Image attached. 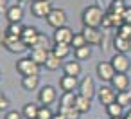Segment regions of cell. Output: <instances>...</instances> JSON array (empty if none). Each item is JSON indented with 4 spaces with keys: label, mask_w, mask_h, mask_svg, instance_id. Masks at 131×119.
<instances>
[{
    "label": "cell",
    "mask_w": 131,
    "mask_h": 119,
    "mask_svg": "<svg viewBox=\"0 0 131 119\" xmlns=\"http://www.w3.org/2000/svg\"><path fill=\"white\" fill-rule=\"evenodd\" d=\"M104 15H106V13H104L99 6L92 4V6H88V7L83 9V15H81L83 25H84V27H101L102 22H104Z\"/></svg>",
    "instance_id": "6da1fadb"
},
{
    "label": "cell",
    "mask_w": 131,
    "mask_h": 119,
    "mask_svg": "<svg viewBox=\"0 0 131 119\" xmlns=\"http://www.w3.org/2000/svg\"><path fill=\"white\" fill-rule=\"evenodd\" d=\"M0 43L13 54H22V52L29 51V47L24 43V40L20 36H13V34H7V33L0 34Z\"/></svg>",
    "instance_id": "7a4b0ae2"
},
{
    "label": "cell",
    "mask_w": 131,
    "mask_h": 119,
    "mask_svg": "<svg viewBox=\"0 0 131 119\" xmlns=\"http://www.w3.org/2000/svg\"><path fill=\"white\" fill-rule=\"evenodd\" d=\"M40 67L31 56L29 58H20L16 61V72L24 78V76H38L40 74Z\"/></svg>",
    "instance_id": "3957f363"
},
{
    "label": "cell",
    "mask_w": 131,
    "mask_h": 119,
    "mask_svg": "<svg viewBox=\"0 0 131 119\" xmlns=\"http://www.w3.org/2000/svg\"><path fill=\"white\" fill-rule=\"evenodd\" d=\"M52 9V0H32L31 2V15L34 18H47Z\"/></svg>",
    "instance_id": "277c9868"
},
{
    "label": "cell",
    "mask_w": 131,
    "mask_h": 119,
    "mask_svg": "<svg viewBox=\"0 0 131 119\" xmlns=\"http://www.w3.org/2000/svg\"><path fill=\"white\" fill-rule=\"evenodd\" d=\"M47 24L52 27V29H59V27H63V25H67V13L63 11V9H59V7H54L49 15H47Z\"/></svg>",
    "instance_id": "5b68a950"
},
{
    "label": "cell",
    "mask_w": 131,
    "mask_h": 119,
    "mask_svg": "<svg viewBox=\"0 0 131 119\" xmlns=\"http://www.w3.org/2000/svg\"><path fill=\"white\" fill-rule=\"evenodd\" d=\"M74 34H75V33H74L68 25H63V27H59V29H54L52 40H54V43H67V45H70Z\"/></svg>",
    "instance_id": "8992f818"
},
{
    "label": "cell",
    "mask_w": 131,
    "mask_h": 119,
    "mask_svg": "<svg viewBox=\"0 0 131 119\" xmlns=\"http://www.w3.org/2000/svg\"><path fill=\"white\" fill-rule=\"evenodd\" d=\"M95 72H97V76H99L101 81H111L113 76L117 74L115 69H113V65H111V61H99L97 67H95Z\"/></svg>",
    "instance_id": "52a82bcc"
},
{
    "label": "cell",
    "mask_w": 131,
    "mask_h": 119,
    "mask_svg": "<svg viewBox=\"0 0 131 119\" xmlns=\"http://www.w3.org/2000/svg\"><path fill=\"white\" fill-rule=\"evenodd\" d=\"M97 97H99V103L102 106H108V105L117 101V90L113 87H101L97 92Z\"/></svg>",
    "instance_id": "ba28073f"
},
{
    "label": "cell",
    "mask_w": 131,
    "mask_h": 119,
    "mask_svg": "<svg viewBox=\"0 0 131 119\" xmlns=\"http://www.w3.org/2000/svg\"><path fill=\"white\" fill-rule=\"evenodd\" d=\"M38 101L45 106H50L54 101H56V88L52 85H45L41 87V90L38 92Z\"/></svg>",
    "instance_id": "9c48e42d"
},
{
    "label": "cell",
    "mask_w": 131,
    "mask_h": 119,
    "mask_svg": "<svg viewBox=\"0 0 131 119\" xmlns=\"http://www.w3.org/2000/svg\"><path fill=\"white\" fill-rule=\"evenodd\" d=\"M77 94L84 96V97H93L95 94V85H93V79L90 76H84L81 81H79V87H77Z\"/></svg>",
    "instance_id": "30bf717a"
},
{
    "label": "cell",
    "mask_w": 131,
    "mask_h": 119,
    "mask_svg": "<svg viewBox=\"0 0 131 119\" xmlns=\"http://www.w3.org/2000/svg\"><path fill=\"white\" fill-rule=\"evenodd\" d=\"M81 33L84 34L88 45H99L101 40H102V34H101V29L99 27H84Z\"/></svg>",
    "instance_id": "8fae6325"
},
{
    "label": "cell",
    "mask_w": 131,
    "mask_h": 119,
    "mask_svg": "<svg viewBox=\"0 0 131 119\" xmlns=\"http://www.w3.org/2000/svg\"><path fill=\"white\" fill-rule=\"evenodd\" d=\"M38 36H40V31L36 29V27H32V25H25L24 27V33H22V40H24V43L31 49L34 43H36V40H38Z\"/></svg>",
    "instance_id": "7c38bea8"
},
{
    "label": "cell",
    "mask_w": 131,
    "mask_h": 119,
    "mask_svg": "<svg viewBox=\"0 0 131 119\" xmlns=\"http://www.w3.org/2000/svg\"><path fill=\"white\" fill-rule=\"evenodd\" d=\"M111 65H113V69H115V72H127V69H129V58L126 56V54H120V52H117L113 58H111Z\"/></svg>",
    "instance_id": "4fadbf2b"
},
{
    "label": "cell",
    "mask_w": 131,
    "mask_h": 119,
    "mask_svg": "<svg viewBox=\"0 0 131 119\" xmlns=\"http://www.w3.org/2000/svg\"><path fill=\"white\" fill-rule=\"evenodd\" d=\"M122 24H124L122 15H115V13H110V11L104 15V22H102L104 29H118Z\"/></svg>",
    "instance_id": "5bb4252c"
},
{
    "label": "cell",
    "mask_w": 131,
    "mask_h": 119,
    "mask_svg": "<svg viewBox=\"0 0 131 119\" xmlns=\"http://www.w3.org/2000/svg\"><path fill=\"white\" fill-rule=\"evenodd\" d=\"M49 54H50V51H49V49H43V47H31V49H29V56H31L38 65H45Z\"/></svg>",
    "instance_id": "9a60e30c"
},
{
    "label": "cell",
    "mask_w": 131,
    "mask_h": 119,
    "mask_svg": "<svg viewBox=\"0 0 131 119\" xmlns=\"http://www.w3.org/2000/svg\"><path fill=\"white\" fill-rule=\"evenodd\" d=\"M59 87H61L63 92H75L77 87H79L77 76H68V74H65V76L59 79Z\"/></svg>",
    "instance_id": "2e32d148"
},
{
    "label": "cell",
    "mask_w": 131,
    "mask_h": 119,
    "mask_svg": "<svg viewBox=\"0 0 131 119\" xmlns=\"http://www.w3.org/2000/svg\"><path fill=\"white\" fill-rule=\"evenodd\" d=\"M6 18H7V22H22L24 20V7L20 4L9 6L6 11Z\"/></svg>",
    "instance_id": "e0dca14e"
},
{
    "label": "cell",
    "mask_w": 131,
    "mask_h": 119,
    "mask_svg": "<svg viewBox=\"0 0 131 119\" xmlns=\"http://www.w3.org/2000/svg\"><path fill=\"white\" fill-rule=\"evenodd\" d=\"M110 83H111V87H113L117 92H118V90H126V88L129 87V78H127L126 72H117Z\"/></svg>",
    "instance_id": "ac0fdd59"
},
{
    "label": "cell",
    "mask_w": 131,
    "mask_h": 119,
    "mask_svg": "<svg viewBox=\"0 0 131 119\" xmlns=\"http://www.w3.org/2000/svg\"><path fill=\"white\" fill-rule=\"evenodd\" d=\"M113 47H115L117 52H120V54H127V52L131 51V40L122 38V36L117 34V36L113 38Z\"/></svg>",
    "instance_id": "d6986e66"
},
{
    "label": "cell",
    "mask_w": 131,
    "mask_h": 119,
    "mask_svg": "<svg viewBox=\"0 0 131 119\" xmlns=\"http://www.w3.org/2000/svg\"><path fill=\"white\" fill-rule=\"evenodd\" d=\"M63 72L68 76H79L81 74V63L79 60H70L67 63H63Z\"/></svg>",
    "instance_id": "ffe728a7"
},
{
    "label": "cell",
    "mask_w": 131,
    "mask_h": 119,
    "mask_svg": "<svg viewBox=\"0 0 131 119\" xmlns=\"http://www.w3.org/2000/svg\"><path fill=\"white\" fill-rule=\"evenodd\" d=\"M38 112H40V105H36V103H25L22 108V114L25 119H36Z\"/></svg>",
    "instance_id": "44dd1931"
},
{
    "label": "cell",
    "mask_w": 131,
    "mask_h": 119,
    "mask_svg": "<svg viewBox=\"0 0 131 119\" xmlns=\"http://www.w3.org/2000/svg\"><path fill=\"white\" fill-rule=\"evenodd\" d=\"M70 51H72V45H67V43H54L52 45V49H50V52H54L58 58H67L68 54H70Z\"/></svg>",
    "instance_id": "7402d4cb"
},
{
    "label": "cell",
    "mask_w": 131,
    "mask_h": 119,
    "mask_svg": "<svg viewBox=\"0 0 131 119\" xmlns=\"http://www.w3.org/2000/svg\"><path fill=\"white\" fill-rule=\"evenodd\" d=\"M38 85H40V76H24L22 78V87L25 88V90H36L38 88Z\"/></svg>",
    "instance_id": "603a6c76"
},
{
    "label": "cell",
    "mask_w": 131,
    "mask_h": 119,
    "mask_svg": "<svg viewBox=\"0 0 131 119\" xmlns=\"http://www.w3.org/2000/svg\"><path fill=\"white\" fill-rule=\"evenodd\" d=\"M92 99L90 97H84V96H81V94H77V99H75V108L81 112V114H86L90 108H92V103H90Z\"/></svg>",
    "instance_id": "cb8c5ba5"
},
{
    "label": "cell",
    "mask_w": 131,
    "mask_h": 119,
    "mask_svg": "<svg viewBox=\"0 0 131 119\" xmlns=\"http://www.w3.org/2000/svg\"><path fill=\"white\" fill-rule=\"evenodd\" d=\"M58 114H61L65 119H79V115H81V112L75 106H61V105H59Z\"/></svg>",
    "instance_id": "d4e9b609"
},
{
    "label": "cell",
    "mask_w": 131,
    "mask_h": 119,
    "mask_svg": "<svg viewBox=\"0 0 131 119\" xmlns=\"http://www.w3.org/2000/svg\"><path fill=\"white\" fill-rule=\"evenodd\" d=\"M61 65H63V60H61V58H58V56H56L54 52H50L43 67H45L47 70H58V69H59Z\"/></svg>",
    "instance_id": "484cf974"
},
{
    "label": "cell",
    "mask_w": 131,
    "mask_h": 119,
    "mask_svg": "<svg viewBox=\"0 0 131 119\" xmlns=\"http://www.w3.org/2000/svg\"><path fill=\"white\" fill-rule=\"evenodd\" d=\"M24 24L22 22H9V25H7V29H6V33L7 34H13V36H20L22 38V33H24Z\"/></svg>",
    "instance_id": "4316f807"
},
{
    "label": "cell",
    "mask_w": 131,
    "mask_h": 119,
    "mask_svg": "<svg viewBox=\"0 0 131 119\" xmlns=\"http://www.w3.org/2000/svg\"><path fill=\"white\" fill-rule=\"evenodd\" d=\"M75 99H77V92H63V96L59 99V105L61 106H74Z\"/></svg>",
    "instance_id": "83f0119b"
},
{
    "label": "cell",
    "mask_w": 131,
    "mask_h": 119,
    "mask_svg": "<svg viewBox=\"0 0 131 119\" xmlns=\"http://www.w3.org/2000/svg\"><path fill=\"white\" fill-rule=\"evenodd\" d=\"M117 103L122 105V106L131 105V90H129V88H126V90H118V92H117Z\"/></svg>",
    "instance_id": "f1b7e54d"
},
{
    "label": "cell",
    "mask_w": 131,
    "mask_h": 119,
    "mask_svg": "<svg viewBox=\"0 0 131 119\" xmlns=\"http://www.w3.org/2000/svg\"><path fill=\"white\" fill-rule=\"evenodd\" d=\"M74 54H75V60H79V61H83V60H88V58L92 56V45L79 47V49H75V51H74Z\"/></svg>",
    "instance_id": "f546056e"
},
{
    "label": "cell",
    "mask_w": 131,
    "mask_h": 119,
    "mask_svg": "<svg viewBox=\"0 0 131 119\" xmlns=\"http://www.w3.org/2000/svg\"><path fill=\"white\" fill-rule=\"evenodd\" d=\"M122 110H124V106H122V105H118L117 101L106 106V112H108V115H110V117H122V115H124V114H122Z\"/></svg>",
    "instance_id": "4dcf8cb0"
},
{
    "label": "cell",
    "mask_w": 131,
    "mask_h": 119,
    "mask_svg": "<svg viewBox=\"0 0 131 119\" xmlns=\"http://www.w3.org/2000/svg\"><path fill=\"white\" fill-rule=\"evenodd\" d=\"M126 7H127V6L124 4V0H111L108 11H110V13H115V15H122Z\"/></svg>",
    "instance_id": "1f68e13d"
},
{
    "label": "cell",
    "mask_w": 131,
    "mask_h": 119,
    "mask_svg": "<svg viewBox=\"0 0 131 119\" xmlns=\"http://www.w3.org/2000/svg\"><path fill=\"white\" fill-rule=\"evenodd\" d=\"M72 47H74V51L75 49H79V47H84V45H88L86 43V38H84V34L83 33H75L74 34V38H72V43H70Z\"/></svg>",
    "instance_id": "d6a6232c"
},
{
    "label": "cell",
    "mask_w": 131,
    "mask_h": 119,
    "mask_svg": "<svg viewBox=\"0 0 131 119\" xmlns=\"http://www.w3.org/2000/svg\"><path fill=\"white\" fill-rule=\"evenodd\" d=\"M117 34H118V36H122V38L131 40V24H122V25L117 29Z\"/></svg>",
    "instance_id": "836d02e7"
},
{
    "label": "cell",
    "mask_w": 131,
    "mask_h": 119,
    "mask_svg": "<svg viewBox=\"0 0 131 119\" xmlns=\"http://www.w3.org/2000/svg\"><path fill=\"white\" fill-rule=\"evenodd\" d=\"M52 117H54V114H52L50 106H45V105H41V106H40V112H38V117H36V119H52Z\"/></svg>",
    "instance_id": "e575fe53"
},
{
    "label": "cell",
    "mask_w": 131,
    "mask_h": 119,
    "mask_svg": "<svg viewBox=\"0 0 131 119\" xmlns=\"http://www.w3.org/2000/svg\"><path fill=\"white\" fill-rule=\"evenodd\" d=\"M32 47H43V49H49V38H47L43 33H40V36H38V40H36V43H34Z\"/></svg>",
    "instance_id": "d590c367"
},
{
    "label": "cell",
    "mask_w": 131,
    "mask_h": 119,
    "mask_svg": "<svg viewBox=\"0 0 131 119\" xmlns=\"http://www.w3.org/2000/svg\"><path fill=\"white\" fill-rule=\"evenodd\" d=\"M4 119H24V114L18 112V110H7Z\"/></svg>",
    "instance_id": "8d00e7d4"
},
{
    "label": "cell",
    "mask_w": 131,
    "mask_h": 119,
    "mask_svg": "<svg viewBox=\"0 0 131 119\" xmlns=\"http://www.w3.org/2000/svg\"><path fill=\"white\" fill-rule=\"evenodd\" d=\"M122 20H124V24H131V7H126V9H124Z\"/></svg>",
    "instance_id": "74e56055"
},
{
    "label": "cell",
    "mask_w": 131,
    "mask_h": 119,
    "mask_svg": "<svg viewBox=\"0 0 131 119\" xmlns=\"http://www.w3.org/2000/svg\"><path fill=\"white\" fill-rule=\"evenodd\" d=\"M7 108H9L7 97H0V112H2V110H7Z\"/></svg>",
    "instance_id": "f35d334b"
},
{
    "label": "cell",
    "mask_w": 131,
    "mask_h": 119,
    "mask_svg": "<svg viewBox=\"0 0 131 119\" xmlns=\"http://www.w3.org/2000/svg\"><path fill=\"white\" fill-rule=\"evenodd\" d=\"M7 2H9V0H0V11H2V13H6L7 11Z\"/></svg>",
    "instance_id": "ab89813d"
},
{
    "label": "cell",
    "mask_w": 131,
    "mask_h": 119,
    "mask_svg": "<svg viewBox=\"0 0 131 119\" xmlns=\"http://www.w3.org/2000/svg\"><path fill=\"white\" fill-rule=\"evenodd\" d=\"M52 119H65V117H63V115H61V114H56V115H54V117H52Z\"/></svg>",
    "instance_id": "60d3db41"
},
{
    "label": "cell",
    "mask_w": 131,
    "mask_h": 119,
    "mask_svg": "<svg viewBox=\"0 0 131 119\" xmlns=\"http://www.w3.org/2000/svg\"><path fill=\"white\" fill-rule=\"evenodd\" d=\"M122 119H131V112H129V114H126V115H122Z\"/></svg>",
    "instance_id": "b9f144b4"
},
{
    "label": "cell",
    "mask_w": 131,
    "mask_h": 119,
    "mask_svg": "<svg viewBox=\"0 0 131 119\" xmlns=\"http://www.w3.org/2000/svg\"><path fill=\"white\" fill-rule=\"evenodd\" d=\"M18 2H22V4H24V2H32V0H18Z\"/></svg>",
    "instance_id": "7bdbcfd3"
},
{
    "label": "cell",
    "mask_w": 131,
    "mask_h": 119,
    "mask_svg": "<svg viewBox=\"0 0 131 119\" xmlns=\"http://www.w3.org/2000/svg\"><path fill=\"white\" fill-rule=\"evenodd\" d=\"M110 119H122V117H110Z\"/></svg>",
    "instance_id": "ee69618b"
},
{
    "label": "cell",
    "mask_w": 131,
    "mask_h": 119,
    "mask_svg": "<svg viewBox=\"0 0 131 119\" xmlns=\"http://www.w3.org/2000/svg\"><path fill=\"white\" fill-rule=\"evenodd\" d=\"M0 97H4V96H2V92H0Z\"/></svg>",
    "instance_id": "f6af8a7d"
}]
</instances>
